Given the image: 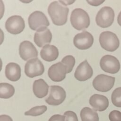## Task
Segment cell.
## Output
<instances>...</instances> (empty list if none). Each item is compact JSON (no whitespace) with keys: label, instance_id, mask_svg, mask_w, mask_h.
Wrapping results in <instances>:
<instances>
[{"label":"cell","instance_id":"1","mask_svg":"<svg viewBox=\"0 0 121 121\" xmlns=\"http://www.w3.org/2000/svg\"><path fill=\"white\" fill-rule=\"evenodd\" d=\"M69 11V8L59 1L51 2L48 8V12L52 23L57 26H62L66 24Z\"/></svg>","mask_w":121,"mask_h":121},{"label":"cell","instance_id":"2","mask_svg":"<svg viewBox=\"0 0 121 121\" xmlns=\"http://www.w3.org/2000/svg\"><path fill=\"white\" fill-rule=\"evenodd\" d=\"M70 20L72 26L79 31L87 28L90 25L89 15L82 9H74L71 12Z\"/></svg>","mask_w":121,"mask_h":121},{"label":"cell","instance_id":"3","mask_svg":"<svg viewBox=\"0 0 121 121\" xmlns=\"http://www.w3.org/2000/svg\"><path fill=\"white\" fill-rule=\"evenodd\" d=\"M99 40L101 46L108 52H114L119 47V40L116 35L112 32H103L100 35Z\"/></svg>","mask_w":121,"mask_h":121},{"label":"cell","instance_id":"4","mask_svg":"<svg viewBox=\"0 0 121 121\" xmlns=\"http://www.w3.org/2000/svg\"><path fill=\"white\" fill-rule=\"evenodd\" d=\"M114 16V12L112 8L104 7L99 10L96 16V24L102 28L108 27L113 23Z\"/></svg>","mask_w":121,"mask_h":121},{"label":"cell","instance_id":"5","mask_svg":"<svg viewBox=\"0 0 121 121\" xmlns=\"http://www.w3.org/2000/svg\"><path fill=\"white\" fill-rule=\"evenodd\" d=\"M115 78L104 74L97 75L93 81V86L98 91L106 92L110 90L114 86Z\"/></svg>","mask_w":121,"mask_h":121},{"label":"cell","instance_id":"6","mask_svg":"<svg viewBox=\"0 0 121 121\" xmlns=\"http://www.w3.org/2000/svg\"><path fill=\"white\" fill-rule=\"evenodd\" d=\"M30 28L34 31L47 27L50 25L48 19L45 14L40 11H35L31 13L28 19Z\"/></svg>","mask_w":121,"mask_h":121},{"label":"cell","instance_id":"7","mask_svg":"<svg viewBox=\"0 0 121 121\" xmlns=\"http://www.w3.org/2000/svg\"><path fill=\"white\" fill-rule=\"evenodd\" d=\"M66 97L65 90L59 86H51L50 93L45 99L46 102L49 105H58L65 100Z\"/></svg>","mask_w":121,"mask_h":121},{"label":"cell","instance_id":"8","mask_svg":"<svg viewBox=\"0 0 121 121\" xmlns=\"http://www.w3.org/2000/svg\"><path fill=\"white\" fill-rule=\"evenodd\" d=\"M100 65L102 70L111 74L117 73L120 69L119 60L111 55H105L102 57L100 61Z\"/></svg>","mask_w":121,"mask_h":121},{"label":"cell","instance_id":"9","mask_svg":"<svg viewBox=\"0 0 121 121\" xmlns=\"http://www.w3.org/2000/svg\"><path fill=\"white\" fill-rule=\"evenodd\" d=\"M44 71L43 65L38 58H34L27 61L25 66L26 75L31 78L42 75Z\"/></svg>","mask_w":121,"mask_h":121},{"label":"cell","instance_id":"10","mask_svg":"<svg viewBox=\"0 0 121 121\" xmlns=\"http://www.w3.org/2000/svg\"><path fill=\"white\" fill-rule=\"evenodd\" d=\"M25 27L24 20L20 16H11L7 19L5 23V28L7 31L13 35H17L21 33Z\"/></svg>","mask_w":121,"mask_h":121},{"label":"cell","instance_id":"11","mask_svg":"<svg viewBox=\"0 0 121 121\" xmlns=\"http://www.w3.org/2000/svg\"><path fill=\"white\" fill-rule=\"evenodd\" d=\"M93 43V35L86 31L77 34L73 39L74 45L79 50L88 49L92 46Z\"/></svg>","mask_w":121,"mask_h":121},{"label":"cell","instance_id":"12","mask_svg":"<svg viewBox=\"0 0 121 121\" xmlns=\"http://www.w3.org/2000/svg\"><path fill=\"white\" fill-rule=\"evenodd\" d=\"M67 73V67L61 62H59L52 65L48 71L49 77L52 81L54 82H60L64 80Z\"/></svg>","mask_w":121,"mask_h":121},{"label":"cell","instance_id":"13","mask_svg":"<svg viewBox=\"0 0 121 121\" xmlns=\"http://www.w3.org/2000/svg\"><path fill=\"white\" fill-rule=\"evenodd\" d=\"M19 53L21 58L25 61L31 58H36L38 56V52L36 48L28 41H24L20 43Z\"/></svg>","mask_w":121,"mask_h":121},{"label":"cell","instance_id":"14","mask_svg":"<svg viewBox=\"0 0 121 121\" xmlns=\"http://www.w3.org/2000/svg\"><path fill=\"white\" fill-rule=\"evenodd\" d=\"M93 70L86 60L82 62L77 68L74 77L76 79L80 81L87 80L91 78Z\"/></svg>","mask_w":121,"mask_h":121},{"label":"cell","instance_id":"15","mask_svg":"<svg viewBox=\"0 0 121 121\" xmlns=\"http://www.w3.org/2000/svg\"><path fill=\"white\" fill-rule=\"evenodd\" d=\"M52 39V34L50 30L46 27L41 28L35 34L34 41L39 47H42L50 43Z\"/></svg>","mask_w":121,"mask_h":121},{"label":"cell","instance_id":"16","mask_svg":"<svg viewBox=\"0 0 121 121\" xmlns=\"http://www.w3.org/2000/svg\"><path fill=\"white\" fill-rule=\"evenodd\" d=\"M89 102L94 110L99 112L105 110L109 106L108 98L103 95L97 94H94L90 97Z\"/></svg>","mask_w":121,"mask_h":121},{"label":"cell","instance_id":"17","mask_svg":"<svg viewBox=\"0 0 121 121\" xmlns=\"http://www.w3.org/2000/svg\"><path fill=\"white\" fill-rule=\"evenodd\" d=\"M5 76L8 79L11 81L18 80L21 77L20 66L14 62L8 63L5 68Z\"/></svg>","mask_w":121,"mask_h":121},{"label":"cell","instance_id":"18","mask_svg":"<svg viewBox=\"0 0 121 121\" xmlns=\"http://www.w3.org/2000/svg\"><path fill=\"white\" fill-rule=\"evenodd\" d=\"M40 55L43 60L47 61H52L57 59L58 57V49L54 45L46 44L42 49Z\"/></svg>","mask_w":121,"mask_h":121},{"label":"cell","instance_id":"19","mask_svg":"<svg viewBox=\"0 0 121 121\" xmlns=\"http://www.w3.org/2000/svg\"><path fill=\"white\" fill-rule=\"evenodd\" d=\"M49 86L43 79L40 78L34 81L33 91L34 95L39 98L45 97L48 93Z\"/></svg>","mask_w":121,"mask_h":121},{"label":"cell","instance_id":"20","mask_svg":"<svg viewBox=\"0 0 121 121\" xmlns=\"http://www.w3.org/2000/svg\"><path fill=\"white\" fill-rule=\"evenodd\" d=\"M82 121H99V117L96 112L89 107H85L80 112Z\"/></svg>","mask_w":121,"mask_h":121},{"label":"cell","instance_id":"21","mask_svg":"<svg viewBox=\"0 0 121 121\" xmlns=\"http://www.w3.org/2000/svg\"><path fill=\"white\" fill-rule=\"evenodd\" d=\"M14 86L7 83L0 84V97L3 99H8L11 97L14 94Z\"/></svg>","mask_w":121,"mask_h":121},{"label":"cell","instance_id":"22","mask_svg":"<svg viewBox=\"0 0 121 121\" xmlns=\"http://www.w3.org/2000/svg\"><path fill=\"white\" fill-rule=\"evenodd\" d=\"M47 107L45 105L36 106L30 109L24 113L25 115L37 116L43 114L47 110Z\"/></svg>","mask_w":121,"mask_h":121},{"label":"cell","instance_id":"23","mask_svg":"<svg viewBox=\"0 0 121 121\" xmlns=\"http://www.w3.org/2000/svg\"><path fill=\"white\" fill-rule=\"evenodd\" d=\"M112 102L113 104L118 107H121V87L115 89L111 96Z\"/></svg>","mask_w":121,"mask_h":121},{"label":"cell","instance_id":"24","mask_svg":"<svg viewBox=\"0 0 121 121\" xmlns=\"http://www.w3.org/2000/svg\"><path fill=\"white\" fill-rule=\"evenodd\" d=\"M61 62L67 67V73H69L72 70L75 64V59L72 55H67L62 59Z\"/></svg>","mask_w":121,"mask_h":121},{"label":"cell","instance_id":"25","mask_svg":"<svg viewBox=\"0 0 121 121\" xmlns=\"http://www.w3.org/2000/svg\"><path fill=\"white\" fill-rule=\"evenodd\" d=\"M110 121H121V112L117 110H113L109 114Z\"/></svg>","mask_w":121,"mask_h":121},{"label":"cell","instance_id":"26","mask_svg":"<svg viewBox=\"0 0 121 121\" xmlns=\"http://www.w3.org/2000/svg\"><path fill=\"white\" fill-rule=\"evenodd\" d=\"M64 116L65 117V121H78L77 114L73 111H68L65 112Z\"/></svg>","mask_w":121,"mask_h":121},{"label":"cell","instance_id":"27","mask_svg":"<svg viewBox=\"0 0 121 121\" xmlns=\"http://www.w3.org/2000/svg\"><path fill=\"white\" fill-rule=\"evenodd\" d=\"M65 117L64 115L55 114L52 115L48 121H65Z\"/></svg>","mask_w":121,"mask_h":121},{"label":"cell","instance_id":"28","mask_svg":"<svg viewBox=\"0 0 121 121\" xmlns=\"http://www.w3.org/2000/svg\"><path fill=\"white\" fill-rule=\"evenodd\" d=\"M104 0H86V2H88L90 5L95 6H97L101 5L103 3Z\"/></svg>","mask_w":121,"mask_h":121},{"label":"cell","instance_id":"29","mask_svg":"<svg viewBox=\"0 0 121 121\" xmlns=\"http://www.w3.org/2000/svg\"><path fill=\"white\" fill-rule=\"evenodd\" d=\"M0 120V121H13L12 118L7 115H1Z\"/></svg>","mask_w":121,"mask_h":121},{"label":"cell","instance_id":"30","mask_svg":"<svg viewBox=\"0 0 121 121\" xmlns=\"http://www.w3.org/2000/svg\"><path fill=\"white\" fill-rule=\"evenodd\" d=\"M60 2L64 6H67L68 5H70L75 2L74 0H59Z\"/></svg>","mask_w":121,"mask_h":121},{"label":"cell","instance_id":"31","mask_svg":"<svg viewBox=\"0 0 121 121\" xmlns=\"http://www.w3.org/2000/svg\"><path fill=\"white\" fill-rule=\"evenodd\" d=\"M117 22L118 24L121 26V11L119 13L118 18H117Z\"/></svg>","mask_w":121,"mask_h":121}]
</instances>
